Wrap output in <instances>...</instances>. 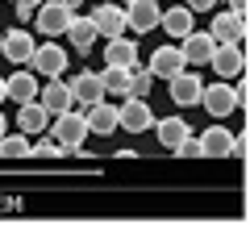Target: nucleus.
Here are the masks:
<instances>
[{"mask_svg":"<svg viewBox=\"0 0 250 225\" xmlns=\"http://www.w3.org/2000/svg\"><path fill=\"white\" fill-rule=\"evenodd\" d=\"M217 4H225L229 13H246V0H217Z\"/></svg>","mask_w":250,"mask_h":225,"instance_id":"c756f323","label":"nucleus"},{"mask_svg":"<svg viewBox=\"0 0 250 225\" xmlns=\"http://www.w3.org/2000/svg\"><path fill=\"white\" fill-rule=\"evenodd\" d=\"M67 88H71V100L75 104H92V100H100L104 96V83H100V71H80V75H71V80H67Z\"/></svg>","mask_w":250,"mask_h":225,"instance_id":"4468645a","label":"nucleus"},{"mask_svg":"<svg viewBox=\"0 0 250 225\" xmlns=\"http://www.w3.org/2000/svg\"><path fill=\"white\" fill-rule=\"evenodd\" d=\"M213 34L208 29H192V34L179 38V54H184V63L188 67H205L208 63V54H213Z\"/></svg>","mask_w":250,"mask_h":225,"instance_id":"1a4fd4ad","label":"nucleus"},{"mask_svg":"<svg viewBox=\"0 0 250 225\" xmlns=\"http://www.w3.org/2000/svg\"><path fill=\"white\" fill-rule=\"evenodd\" d=\"M208 67H213V75H221V80H238L242 67H246L242 42H217L213 54H208Z\"/></svg>","mask_w":250,"mask_h":225,"instance_id":"39448f33","label":"nucleus"},{"mask_svg":"<svg viewBox=\"0 0 250 225\" xmlns=\"http://www.w3.org/2000/svg\"><path fill=\"white\" fill-rule=\"evenodd\" d=\"M34 46H38V42L25 34V29H9V34L0 38V54H4L13 67H25L29 54H34Z\"/></svg>","mask_w":250,"mask_h":225,"instance_id":"2eb2a0df","label":"nucleus"},{"mask_svg":"<svg viewBox=\"0 0 250 225\" xmlns=\"http://www.w3.org/2000/svg\"><path fill=\"white\" fill-rule=\"evenodd\" d=\"M4 129H9V121H4V113H0V134H4Z\"/></svg>","mask_w":250,"mask_h":225,"instance_id":"473e14b6","label":"nucleus"},{"mask_svg":"<svg viewBox=\"0 0 250 225\" xmlns=\"http://www.w3.org/2000/svg\"><path fill=\"white\" fill-rule=\"evenodd\" d=\"M117 125H125L129 134H146L154 125V108L146 104V96H125L117 104Z\"/></svg>","mask_w":250,"mask_h":225,"instance_id":"7ed1b4c3","label":"nucleus"},{"mask_svg":"<svg viewBox=\"0 0 250 225\" xmlns=\"http://www.w3.org/2000/svg\"><path fill=\"white\" fill-rule=\"evenodd\" d=\"M62 4H67V9H71V13H75V9H80V4H83V0H62Z\"/></svg>","mask_w":250,"mask_h":225,"instance_id":"2f4dec72","label":"nucleus"},{"mask_svg":"<svg viewBox=\"0 0 250 225\" xmlns=\"http://www.w3.org/2000/svg\"><path fill=\"white\" fill-rule=\"evenodd\" d=\"M25 67H29L34 75H46V80H54V75L67 71V50H62L59 42H38Z\"/></svg>","mask_w":250,"mask_h":225,"instance_id":"f03ea898","label":"nucleus"},{"mask_svg":"<svg viewBox=\"0 0 250 225\" xmlns=\"http://www.w3.org/2000/svg\"><path fill=\"white\" fill-rule=\"evenodd\" d=\"M159 0H129L125 4V29H134V34H150V29H159Z\"/></svg>","mask_w":250,"mask_h":225,"instance_id":"0eeeda50","label":"nucleus"},{"mask_svg":"<svg viewBox=\"0 0 250 225\" xmlns=\"http://www.w3.org/2000/svg\"><path fill=\"white\" fill-rule=\"evenodd\" d=\"M213 42H246V13H213V25H208Z\"/></svg>","mask_w":250,"mask_h":225,"instance_id":"9b49d317","label":"nucleus"},{"mask_svg":"<svg viewBox=\"0 0 250 225\" xmlns=\"http://www.w3.org/2000/svg\"><path fill=\"white\" fill-rule=\"evenodd\" d=\"M150 129L159 134V142L167 146V150H171V146L179 142V138H188V134H192V125H188V121L179 117V113H175V117H163V121H154Z\"/></svg>","mask_w":250,"mask_h":225,"instance_id":"5701e85b","label":"nucleus"},{"mask_svg":"<svg viewBox=\"0 0 250 225\" xmlns=\"http://www.w3.org/2000/svg\"><path fill=\"white\" fill-rule=\"evenodd\" d=\"M34 17H38V34L42 38H62L67 34V21H71V9L62 0H42L34 9Z\"/></svg>","mask_w":250,"mask_h":225,"instance_id":"423d86ee","label":"nucleus"},{"mask_svg":"<svg viewBox=\"0 0 250 225\" xmlns=\"http://www.w3.org/2000/svg\"><path fill=\"white\" fill-rule=\"evenodd\" d=\"M17 125H21V134H42L46 125H50V113H46L38 100H25V104H17Z\"/></svg>","mask_w":250,"mask_h":225,"instance_id":"4be33fe9","label":"nucleus"},{"mask_svg":"<svg viewBox=\"0 0 250 225\" xmlns=\"http://www.w3.org/2000/svg\"><path fill=\"white\" fill-rule=\"evenodd\" d=\"M138 63V42H129L125 34H117V38H104V67H129Z\"/></svg>","mask_w":250,"mask_h":225,"instance_id":"dca6fc26","label":"nucleus"},{"mask_svg":"<svg viewBox=\"0 0 250 225\" xmlns=\"http://www.w3.org/2000/svg\"><path fill=\"white\" fill-rule=\"evenodd\" d=\"M42 4V0H13V9H17V17L25 21V17H34V9Z\"/></svg>","mask_w":250,"mask_h":225,"instance_id":"cd10ccee","label":"nucleus"},{"mask_svg":"<svg viewBox=\"0 0 250 225\" xmlns=\"http://www.w3.org/2000/svg\"><path fill=\"white\" fill-rule=\"evenodd\" d=\"M196 142H200V159H225V154H233V134L225 125L205 129Z\"/></svg>","mask_w":250,"mask_h":225,"instance_id":"f3484780","label":"nucleus"},{"mask_svg":"<svg viewBox=\"0 0 250 225\" xmlns=\"http://www.w3.org/2000/svg\"><path fill=\"white\" fill-rule=\"evenodd\" d=\"M184 4H188L192 13H213V9H217V0H184Z\"/></svg>","mask_w":250,"mask_h":225,"instance_id":"c85d7f7f","label":"nucleus"},{"mask_svg":"<svg viewBox=\"0 0 250 225\" xmlns=\"http://www.w3.org/2000/svg\"><path fill=\"white\" fill-rule=\"evenodd\" d=\"M150 88H154V75H150V67L134 63V67H129V96H150Z\"/></svg>","mask_w":250,"mask_h":225,"instance_id":"a878e982","label":"nucleus"},{"mask_svg":"<svg viewBox=\"0 0 250 225\" xmlns=\"http://www.w3.org/2000/svg\"><path fill=\"white\" fill-rule=\"evenodd\" d=\"M4 100H9V92H4V75H0V104H4Z\"/></svg>","mask_w":250,"mask_h":225,"instance_id":"7c9ffc66","label":"nucleus"},{"mask_svg":"<svg viewBox=\"0 0 250 225\" xmlns=\"http://www.w3.org/2000/svg\"><path fill=\"white\" fill-rule=\"evenodd\" d=\"M38 142H29V154L34 159H62V146L54 142V138H42V134H34Z\"/></svg>","mask_w":250,"mask_h":225,"instance_id":"bb28decb","label":"nucleus"},{"mask_svg":"<svg viewBox=\"0 0 250 225\" xmlns=\"http://www.w3.org/2000/svg\"><path fill=\"white\" fill-rule=\"evenodd\" d=\"M92 25H96V34L100 38H117V34H125V9L121 4H92Z\"/></svg>","mask_w":250,"mask_h":225,"instance_id":"ddd939ff","label":"nucleus"},{"mask_svg":"<svg viewBox=\"0 0 250 225\" xmlns=\"http://www.w3.org/2000/svg\"><path fill=\"white\" fill-rule=\"evenodd\" d=\"M167 83H171V100H175L179 108L200 104V88H205V80H200V75H192L188 67H184V71H175Z\"/></svg>","mask_w":250,"mask_h":225,"instance_id":"f8f14e48","label":"nucleus"},{"mask_svg":"<svg viewBox=\"0 0 250 225\" xmlns=\"http://www.w3.org/2000/svg\"><path fill=\"white\" fill-rule=\"evenodd\" d=\"M83 121H88V134H100V138H108V134H117V104H108L104 96L100 100H92V104H83Z\"/></svg>","mask_w":250,"mask_h":225,"instance_id":"6e6552de","label":"nucleus"},{"mask_svg":"<svg viewBox=\"0 0 250 225\" xmlns=\"http://www.w3.org/2000/svg\"><path fill=\"white\" fill-rule=\"evenodd\" d=\"M184 54H179V46H159V50L150 54V75L154 80H171L175 71H184Z\"/></svg>","mask_w":250,"mask_h":225,"instance_id":"6ab92c4d","label":"nucleus"},{"mask_svg":"<svg viewBox=\"0 0 250 225\" xmlns=\"http://www.w3.org/2000/svg\"><path fill=\"white\" fill-rule=\"evenodd\" d=\"M200 108L213 113V117H229V113H238V92L229 88V80L205 83V88H200Z\"/></svg>","mask_w":250,"mask_h":225,"instance_id":"20e7f679","label":"nucleus"},{"mask_svg":"<svg viewBox=\"0 0 250 225\" xmlns=\"http://www.w3.org/2000/svg\"><path fill=\"white\" fill-rule=\"evenodd\" d=\"M50 138L62 146V154H83V142H88V121H83L80 108H67L59 117H50Z\"/></svg>","mask_w":250,"mask_h":225,"instance_id":"f257e3e1","label":"nucleus"},{"mask_svg":"<svg viewBox=\"0 0 250 225\" xmlns=\"http://www.w3.org/2000/svg\"><path fill=\"white\" fill-rule=\"evenodd\" d=\"M38 104H42L50 117H59V113H67V108H75V100H71V88L54 75V80H46L42 88H38Z\"/></svg>","mask_w":250,"mask_h":225,"instance_id":"9d476101","label":"nucleus"},{"mask_svg":"<svg viewBox=\"0 0 250 225\" xmlns=\"http://www.w3.org/2000/svg\"><path fill=\"white\" fill-rule=\"evenodd\" d=\"M159 25H163V29H167V34L179 42L184 34H192V29H196V13L188 9V4H179V9H163Z\"/></svg>","mask_w":250,"mask_h":225,"instance_id":"412c9836","label":"nucleus"},{"mask_svg":"<svg viewBox=\"0 0 250 225\" xmlns=\"http://www.w3.org/2000/svg\"><path fill=\"white\" fill-rule=\"evenodd\" d=\"M0 154L4 159H29V134H0Z\"/></svg>","mask_w":250,"mask_h":225,"instance_id":"393cba45","label":"nucleus"},{"mask_svg":"<svg viewBox=\"0 0 250 225\" xmlns=\"http://www.w3.org/2000/svg\"><path fill=\"white\" fill-rule=\"evenodd\" d=\"M62 38H67V42H71L80 54H92V42H96L100 34H96V25H92V17L71 13V21H67V34H62Z\"/></svg>","mask_w":250,"mask_h":225,"instance_id":"a211bd4d","label":"nucleus"},{"mask_svg":"<svg viewBox=\"0 0 250 225\" xmlns=\"http://www.w3.org/2000/svg\"><path fill=\"white\" fill-rule=\"evenodd\" d=\"M38 75L34 71H25L21 67L17 75H4V92H9V100H17V104H25V100H38Z\"/></svg>","mask_w":250,"mask_h":225,"instance_id":"aec40b11","label":"nucleus"},{"mask_svg":"<svg viewBox=\"0 0 250 225\" xmlns=\"http://www.w3.org/2000/svg\"><path fill=\"white\" fill-rule=\"evenodd\" d=\"M100 83H104V96H117V100L129 96V71L125 67H104L100 71Z\"/></svg>","mask_w":250,"mask_h":225,"instance_id":"b1692460","label":"nucleus"},{"mask_svg":"<svg viewBox=\"0 0 250 225\" xmlns=\"http://www.w3.org/2000/svg\"><path fill=\"white\" fill-rule=\"evenodd\" d=\"M0 38H4V34H0Z\"/></svg>","mask_w":250,"mask_h":225,"instance_id":"72a5a7b5","label":"nucleus"}]
</instances>
